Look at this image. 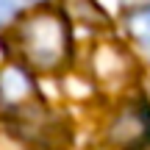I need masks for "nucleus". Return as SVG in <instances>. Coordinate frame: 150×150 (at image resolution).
I'll use <instances>...</instances> for the list:
<instances>
[{
    "label": "nucleus",
    "mask_w": 150,
    "mask_h": 150,
    "mask_svg": "<svg viewBox=\"0 0 150 150\" xmlns=\"http://www.w3.org/2000/svg\"><path fill=\"white\" fill-rule=\"evenodd\" d=\"M22 53H25L28 64L39 67V70H53L67 59L70 50V36H67V25L61 17L56 14H39L22 28Z\"/></svg>",
    "instance_id": "nucleus-1"
},
{
    "label": "nucleus",
    "mask_w": 150,
    "mask_h": 150,
    "mask_svg": "<svg viewBox=\"0 0 150 150\" xmlns=\"http://www.w3.org/2000/svg\"><path fill=\"white\" fill-rule=\"evenodd\" d=\"M125 25H128V33H131L139 45L150 47V6L131 11L128 20H125Z\"/></svg>",
    "instance_id": "nucleus-2"
},
{
    "label": "nucleus",
    "mask_w": 150,
    "mask_h": 150,
    "mask_svg": "<svg viewBox=\"0 0 150 150\" xmlns=\"http://www.w3.org/2000/svg\"><path fill=\"white\" fill-rule=\"evenodd\" d=\"M17 17V0H0V31L8 28Z\"/></svg>",
    "instance_id": "nucleus-3"
},
{
    "label": "nucleus",
    "mask_w": 150,
    "mask_h": 150,
    "mask_svg": "<svg viewBox=\"0 0 150 150\" xmlns=\"http://www.w3.org/2000/svg\"><path fill=\"white\" fill-rule=\"evenodd\" d=\"M17 3H42V0H17Z\"/></svg>",
    "instance_id": "nucleus-4"
}]
</instances>
